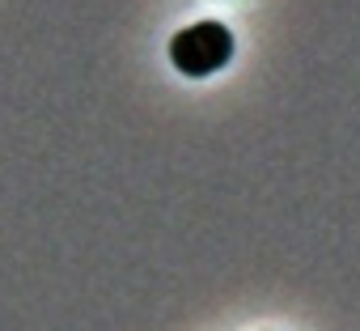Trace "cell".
<instances>
[{"label": "cell", "instance_id": "1", "mask_svg": "<svg viewBox=\"0 0 360 331\" xmlns=\"http://www.w3.org/2000/svg\"><path fill=\"white\" fill-rule=\"evenodd\" d=\"M233 60V35L221 22H195L169 43V64L183 77H212Z\"/></svg>", "mask_w": 360, "mask_h": 331}]
</instances>
